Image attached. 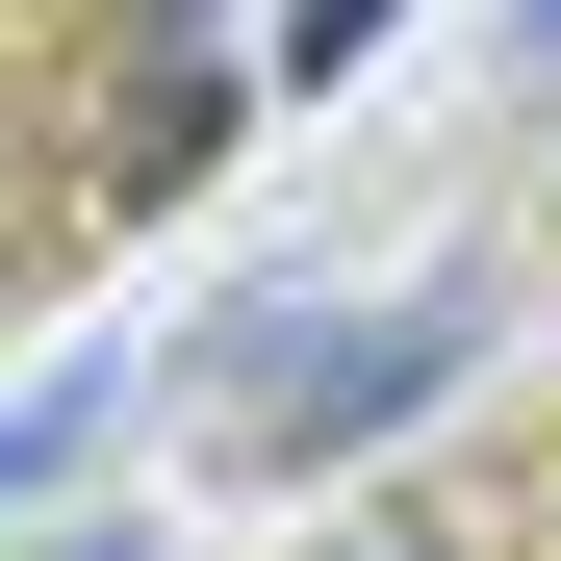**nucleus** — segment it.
Wrapping results in <instances>:
<instances>
[{"label":"nucleus","instance_id":"1","mask_svg":"<svg viewBox=\"0 0 561 561\" xmlns=\"http://www.w3.org/2000/svg\"><path fill=\"white\" fill-rule=\"evenodd\" d=\"M459 332H485V280H409V307H357V332L230 307V332H205V383L255 409V459H357V434H409V409L459 383Z\"/></svg>","mask_w":561,"mask_h":561},{"label":"nucleus","instance_id":"2","mask_svg":"<svg viewBox=\"0 0 561 561\" xmlns=\"http://www.w3.org/2000/svg\"><path fill=\"white\" fill-rule=\"evenodd\" d=\"M103 409H128V383H26V409H0V511H26L51 459H103Z\"/></svg>","mask_w":561,"mask_h":561},{"label":"nucleus","instance_id":"3","mask_svg":"<svg viewBox=\"0 0 561 561\" xmlns=\"http://www.w3.org/2000/svg\"><path fill=\"white\" fill-rule=\"evenodd\" d=\"M383 51V0H280V77H357Z\"/></svg>","mask_w":561,"mask_h":561},{"label":"nucleus","instance_id":"4","mask_svg":"<svg viewBox=\"0 0 561 561\" xmlns=\"http://www.w3.org/2000/svg\"><path fill=\"white\" fill-rule=\"evenodd\" d=\"M307 561H459V536H434V511H332Z\"/></svg>","mask_w":561,"mask_h":561},{"label":"nucleus","instance_id":"5","mask_svg":"<svg viewBox=\"0 0 561 561\" xmlns=\"http://www.w3.org/2000/svg\"><path fill=\"white\" fill-rule=\"evenodd\" d=\"M51 561H128V511H103V536H51Z\"/></svg>","mask_w":561,"mask_h":561}]
</instances>
